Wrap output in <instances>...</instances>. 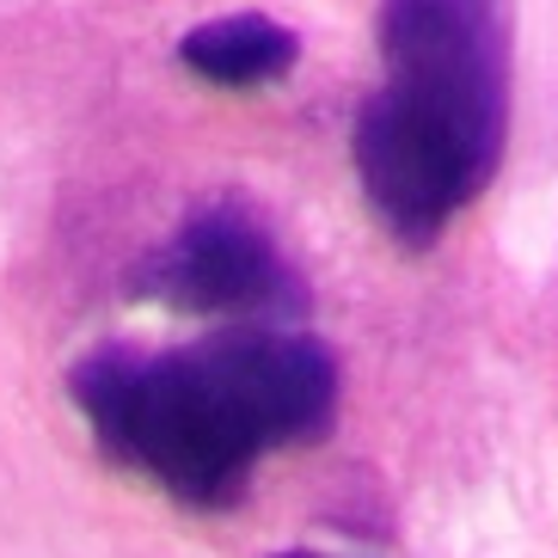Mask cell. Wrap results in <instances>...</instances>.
I'll return each mask as SVG.
<instances>
[{
	"label": "cell",
	"mask_w": 558,
	"mask_h": 558,
	"mask_svg": "<svg viewBox=\"0 0 558 558\" xmlns=\"http://www.w3.org/2000/svg\"><path fill=\"white\" fill-rule=\"evenodd\" d=\"M68 387L105 454L191 509L240 504L264 448L313 442L338 417V362L282 326H233L166 356L93 350Z\"/></svg>",
	"instance_id": "cell-1"
},
{
	"label": "cell",
	"mask_w": 558,
	"mask_h": 558,
	"mask_svg": "<svg viewBox=\"0 0 558 558\" xmlns=\"http://www.w3.org/2000/svg\"><path fill=\"white\" fill-rule=\"evenodd\" d=\"M387 81L356 117V172L399 246H436L509 135V0H380Z\"/></svg>",
	"instance_id": "cell-2"
},
{
	"label": "cell",
	"mask_w": 558,
	"mask_h": 558,
	"mask_svg": "<svg viewBox=\"0 0 558 558\" xmlns=\"http://www.w3.org/2000/svg\"><path fill=\"white\" fill-rule=\"evenodd\" d=\"M135 295L160 301L172 313L233 319V326H282L307 307L295 264L240 209H209L197 221H184L135 270Z\"/></svg>",
	"instance_id": "cell-3"
},
{
	"label": "cell",
	"mask_w": 558,
	"mask_h": 558,
	"mask_svg": "<svg viewBox=\"0 0 558 558\" xmlns=\"http://www.w3.org/2000/svg\"><path fill=\"white\" fill-rule=\"evenodd\" d=\"M295 56H301L295 32L277 25V19H264V13L209 19V25H197L179 44V62L215 86H270L295 68Z\"/></svg>",
	"instance_id": "cell-4"
},
{
	"label": "cell",
	"mask_w": 558,
	"mask_h": 558,
	"mask_svg": "<svg viewBox=\"0 0 558 558\" xmlns=\"http://www.w3.org/2000/svg\"><path fill=\"white\" fill-rule=\"evenodd\" d=\"M277 558H313V553H277Z\"/></svg>",
	"instance_id": "cell-5"
}]
</instances>
